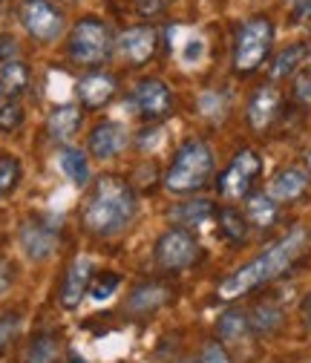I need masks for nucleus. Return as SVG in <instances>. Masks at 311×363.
Listing matches in <instances>:
<instances>
[{"instance_id": "24", "label": "nucleus", "mask_w": 311, "mask_h": 363, "mask_svg": "<svg viewBox=\"0 0 311 363\" xmlns=\"http://www.w3.org/2000/svg\"><path fill=\"white\" fill-rule=\"evenodd\" d=\"M248 219L256 225V228H271L277 222V202L268 194L248 196Z\"/></svg>"}, {"instance_id": "2", "label": "nucleus", "mask_w": 311, "mask_h": 363, "mask_svg": "<svg viewBox=\"0 0 311 363\" xmlns=\"http://www.w3.org/2000/svg\"><path fill=\"white\" fill-rule=\"evenodd\" d=\"M302 248H305V231L294 228L280 242H274L268 251H262L256 259H251L239 271H234L228 280H222L219 297L222 300H237V297L248 294L251 289H259L265 283L277 280L280 274H285V271L291 268V262L302 254Z\"/></svg>"}, {"instance_id": "29", "label": "nucleus", "mask_w": 311, "mask_h": 363, "mask_svg": "<svg viewBox=\"0 0 311 363\" xmlns=\"http://www.w3.org/2000/svg\"><path fill=\"white\" fill-rule=\"evenodd\" d=\"M21 124H23V107H21L18 99H9V101L0 104V130L12 133V130H18Z\"/></svg>"}, {"instance_id": "9", "label": "nucleus", "mask_w": 311, "mask_h": 363, "mask_svg": "<svg viewBox=\"0 0 311 363\" xmlns=\"http://www.w3.org/2000/svg\"><path fill=\"white\" fill-rule=\"evenodd\" d=\"M132 101H136L139 113L150 121L156 118H164L173 107V93H170V86L159 78H145L136 84V89H132Z\"/></svg>"}, {"instance_id": "33", "label": "nucleus", "mask_w": 311, "mask_h": 363, "mask_svg": "<svg viewBox=\"0 0 311 363\" xmlns=\"http://www.w3.org/2000/svg\"><path fill=\"white\" fill-rule=\"evenodd\" d=\"M205 58V40L202 38H188L185 40V47H182V61L188 64V67H193V64H199Z\"/></svg>"}, {"instance_id": "15", "label": "nucleus", "mask_w": 311, "mask_h": 363, "mask_svg": "<svg viewBox=\"0 0 311 363\" xmlns=\"http://www.w3.org/2000/svg\"><path fill=\"white\" fill-rule=\"evenodd\" d=\"M78 96H81V101L90 107V110H98V107H104L115 96V78L113 75H104V72L84 75L78 81Z\"/></svg>"}, {"instance_id": "14", "label": "nucleus", "mask_w": 311, "mask_h": 363, "mask_svg": "<svg viewBox=\"0 0 311 363\" xmlns=\"http://www.w3.org/2000/svg\"><path fill=\"white\" fill-rule=\"evenodd\" d=\"M280 113V93L274 86H259L248 101V124L254 130H268Z\"/></svg>"}, {"instance_id": "38", "label": "nucleus", "mask_w": 311, "mask_h": 363, "mask_svg": "<svg viewBox=\"0 0 311 363\" xmlns=\"http://www.w3.org/2000/svg\"><path fill=\"white\" fill-rule=\"evenodd\" d=\"M9 286H12V268L0 259V294L9 291Z\"/></svg>"}, {"instance_id": "28", "label": "nucleus", "mask_w": 311, "mask_h": 363, "mask_svg": "<svg viewBox=\"0 0 311 363\" xmlns=\"http://www.w3.org/2000/svg\"><path fill=\"white\" fill-rule=\"evenodd\" d=\"M21 182V162L12 159V156H4L0 159V199L9 196Z\"/></svg>"}, {"instance_id": "26", "label": "nucleus", "mask_w": 311, "mask_h": 363, "mask_svg": "<svg viewBox=\"0 0 311 363\" xmlns=\"http://www.w3.org/2000/svg\"><path fill=\"white\" fill-rule=\"evenodd\" d=\"M302 58H305V47H302V43H291V47H285V50L274 58V64H271V78H285V75H291V72L302 64Z\"/></svg>"}, {"instance_id": "20", "label": "nucleus", "mask_w": 311, "mask_h": 363, "mask_svg": "<svg viewBox=\"0 0 311 363\" xmlns=\"http://www.w3.org/2000/svg\"><path fill=\"white\" fill-rule=\"evenodd\" d=\"M248 326L254 335H271L283 326V308L274 303H259L248 314Z\"/></svg>"}, {"instance_id": "43", "label": "nucleus", "mask_w": 311, "mask_h": 363, "mask_svg": "<svg viewBox=\"0 0 311 363\" xmlns=\"http://www.w3.org/2000/svg\"><path fill=\"white\" fill-rule=\"evenodd\" d=\"M308 164H311V153H308Z\"/></svg>"}, {"instance_id": "11", "label": "nucleus", "mask_w": 311, "mask_h": 363, "mask_svg": "<svg viewBox=\"0 0 311 363\" xmlns=\"http://www.w3.org/2000/svg\"><path fill=\"white\" fill-rule=\"evenodd\" d=\"M90 283H93V262L90 257H78L67 277H64V286H61V306L64 308H78L81 300L86 297V291H90Z\"/></svg>"}, {"instance_id": "32", "label": "nucleus", "mask_w": 311, "mask_h": 363, "mask_svg": "<svg viewBox=\"0 0 311 363\" xmlns=\"http://www.w3.org/2000/svg\"><path fill=\"white\" fill-rule=\"evenodd\" d=\"M225 99H222L219 93H205L202 99H199V113L202 116H210V118H216V116H222L225 113Z\"/></svg>"}, {"instance_id": "10", "label": "nucleus", "mask_w": 311, "mask_h": 363, "mask_svg": "<svg viewBox=\"0 0 311 363\" xmlns=\"http://www.w3.org/2000/svg\"><path fill=\"white\" fill-rule=\"evenodd\" d=\"M21 248L35 262L50 259L58 251V231L52 225H43V222H26L21 228Z\"/></svg>"}, {"instance_id": "12", "label": "nucleus", "mask_w": 311, "mask_h": 363, "mask_svg": "<svg viewBox=\"0 0 311 363\" xmlns=\"http://www.w3.org/2000/svg\"><path fill=\"white\" fill-rule=\"evenodd\" d=\"M156 43H159V35L153 26H132L118 38V47H121L124 58L132 64H147L156 52Z\"/></svg>"}, {"instance_id": "44", "label": "nucleus", "mask_w": 311, "mask_h": 363, "mask_svg": "<svg viewBox=\"0 0 311 363\" xmlns=\"http://www.w3.org/2000/svg\"><path fill=\"white\" fill-rule=\"evenodd\" d=\"M0 4H4V0H0Z\"/></svg>"}, {"instance_id": "23", "label": "nucleus", "mask_w": 311, "mask_h": 363, "mask_svg": "<svg viewBox=\"0 0 311 363\" xmlns=\"http://www.w3.org/2000/svg\"><path fill=\"white\" fill-rule=\"evenodd\" d=\"M0 86H4L6 96H21L23 89L29 86V69L23 61H9V64H0Z\"/></svg>"}, {"instance_id": "21", "label": "nucleus", "mask_w": 311, "mask_h": 363, "mask_svg": "<svg viewBox=\"0 0 311 363\" xmlns=\"http://www.w3.org/2000/svg\"><path fill=\"white\" fill-rule=\"evenodd\" d=\"M58 167L67 179L75 182V185H86V182H90V162H86V156L75 147H64L58 153Z\"/></svg>"}, {"instance_id": "22", "label": "nucleus", "mask_w": 311, "mask_h": 363, "mask_svg": "<svg viewBox=\"0 0 311 363\" xmlns=\"http://www.w3.org/2000/svg\"><path fill=\"white\" fill-rule=\"evenodd\" d=\"M248 332H251V326H248V314H242V311H225L219 317V323H216V335H219V340H228V343H239V340H245L248 337Z\"/></svg>"}, {"instance_id": "39", "label": "nucleus", "mask_w": 311, "mask_h": 363, "mask_svg": "<svg viewBox=\"0 0 311 363\" xmlns=\"http://www.w3.org/2000/svg\"><path fill=\"white\" fill-rule=\"evenodd\" d=\"M294 18H297V21H308V18H311V0H297Z\"/></svg>"}, {"instance_id": "34", "label": "nucleus", "mask_w": 311, "mask_h": 363, "mask_svg": "<svg viewBox=\"0 0 311 363\" xmlns=\"http://www.w3.org/2000/svg\"><path fill=\"white\" fill-rule=\"evenodd\" d=\"M21 61V47L12 35H0V64Z\"/></svg>"}, {"instance_id": "3", "label": "nucleus", "mask_w": 311, "mask_h": 363, "mask_svg": "<svg viewBox=\"0 0 311 363\" xmlns=\"http://www.w3.org/2000/svg\"><path fill=\"white\" fill-rule=\"evenodd\" d=\"M213 150L205 142H185L167 167L164 185L173 194H193L208 185V179L213 176Z\"/></svg>"}, {"instance_id": "8", "label": "nucleus", "mask_w": 311, "mask_h": 363, "mask_svg": "<svg viewBox=\"0 0 311 363\" xmlns=\"http://www.w3.org/2000/svg\"><path fill=\"white\" fill-rule=\"evenodd\" d=\"M21 21L26 26V32L43 43H52L64 35V15L50 4V0H23Z\"/></svg>"}, {"instance_id": "18", "label": "nucleus", "mask_w": 311, "mask_h": 363, "mask_svg": "<svg viewBox=\"0 0 311 363\" xmlns=\"http://www.w3.org/2000/svg\"><path fill=\"white\" fill-rule=\"evenodd\" d=\"M167 300H170V289L167 286H162V283H145V286H139L136 291L130 294L127 308L136 311V314H150V311L162 308Z\"/></svg>"}, {"instance_id": "25", "label": "nucleus", "mask_w": 311, "mask_h": 363, "mask_svg": "<svg viewBox=\"0 0 311 363\" xmlns=\"http://www.w3.org/2000/svg\"><path fill=\"white\" fill-rule=\"evenodd\" d=\"M58 357H61V343L50 332L38 335L26 352V363H58Z\"/></svg>"}, {"instance_id": "31", "label": "nucleus", "mask_w": 311, "mask_h": 363, "mask_svg": "<svg viewBox=\"0 0 311 363\" xmlns=\"http://www.w3.org/2000/svg\"><path fill=\"white\" fill-rule=\"evenodd\" d=\"M21 332V314H4L0 317V354L9 349V343L18 337Z\"/></svg>"}, {"instance_id": "30", "label": "nucleus", "mask_w": 311, "mask_h": 363, "mask_svg": "<svg viewBox=\"0 0 311 363\" xmlns=\"http://www.w3.org/2000/svg\"><path fill=\"white\" fill-rule=\"evenodd\" d=\"M118 283H121V277L118 274H98V277H93V283H90V294H93V300H107V297H113V291L118 289Z\"/></svg>"}, {"instance_id": "7", "label": "nucleus", "mask_w": 311, "mask_h": 363, "mask_svg": "<svg viewBox=\"0 0 311 363\" xmlns=\"http://www.w3.org/2000/svg\"><path fill=\"white\" fill-rule=\"evenodd\" d=\"M262 170V162L254 150H239L228 170L219 176V194L225 199H245L248 191L254 188V182Z\"/></svg>"}, {"instance_id": "40", "label": "nucleus", "mask_w": 311, "mask_h": 363, "mask_svg": "<svg viewBox=\"0 0 311 363\" xmlns=\"http://www.w3.org/2000/svg\"><path fill=\"white\" fill-rule=\"evenodd\" d=\"M302 311H305V326L311 329V297L305 300V306H302Z\"/></svg>"}, {"instance_id": "6", "label": "nucleus", "mask_w": 311, "mask_h": 363, "mask_svg": "<svg viewBox=\"0 0 311 363\" xmlns=\"http://www.w3.org/2000/svg\"><path fill=\"white\" fill-rule=\"evenodd\" d=\"M153 259L162 271H185L199 259V242L185 228H170L156 240Z\"/></svg>"}, {"instance_id": "36", "label": "nucleus", "mask_w": 311, "mask_h": 363, "mask_svg": "<svg viewBox=\"0 0 311 363\" xmlns=\"http://www.w3.org/2000/svg\"><path fill=\"white\" fill-rule=\"evenodd\" d=\"M199 363H231V357H228V352L222 349L216 340H210V343H205Z\"/></svg>"}, {"instance_id": "42", "label": "nucleus", "mask_w": 311, "mask_h": 363, "mask_svg": "<svg viewBox=\"0 0 311 363\" xmlns=\"http://www.w3.org/2000/svg\"><path fill=\"white\" fill-rule=\"evenodd\" d=\"M72 363H84V360H78V357H72Z\"/></svg>"}, {"instance_id": "1", "label": "nucleus", "mask_w": 311, "mask_h": 363, "mask_svg": "<svg viewBox=\"0 0 311 363\" xmlns=\"http://www.w3.org/2000/svg\"><path fill=\"white\" fill-rule=\"evenodd\" d=\"M136 194L118 176H101L93 182L90 194H86V202L81 208V222L84 228L93 237H115L121 234L127 225L136 216Z\"/></svg>"}, {"instance_id": "19", "label": "nucleus", "mask_w": 311, "mask_h": 363, "mask_svg": "<svg viewBox=\"0 0 311 363\" xmlns=\"http://www.w3.org/2000/svg\"><path fill=\"white\" fill-rule=\"evenodd\" d=\"M78 124H81V110L75 104H61L50 116V135L55 142H69L78 133Z\"/></svg>"}, {"instance_id": "16", "label": "nucleus", "mask_w": 311, "mask_h": 363, "mask_svg": "<svg viewBox=\"0 0 311 363\" xmlns=\"http://www.w3.org/2000/svg\"><path fill=\"white\" fill-rule=\"evenodd\" d=\"M308 182H311V179H308V173H305L302 167H285V170H280V173L271 179L268 196H271L274 202H291V199H297V196L305 194Z\"/></svg>"}, {"instance_id": "4", "label": "nucleus", "mask_w": 311, "mask_h": 363, "mask_svg": "<svg viewBox=\"0 0 311 363\" xmlns=\"http://www.w3.org/2000/svg\"><path fill=\"white\" fill-rule=\"evenodd\" d=\"M67 52L81 67H101L113 55V32L98 18H81L67 40Z\"/></svg>"}, {"instance_id": "5", "label": "nucleus", "mask_w": 311, "mask_h": 363, "mask_svg": "<svg viewBox=\"0 0 311 363\" xmlns=\"http://www.w3.org/2000/svg\"><path fill=\"white\" fill-rule=\"evenodd\" d=\"M274 43V23L268 18H251L239 26L237 47H234V67L239 72H254L271 52Z\"/></svg>"}, {"instance_id": "41", "label": "nucleus", "mask_w": 311, "mask_h": 363, "mask_svg": "<svg viewBox=\"0 0 311 363\" xmlns=\"http://www.w3.org/2000/svg\"><path fill=\"white\" fill-rule=\"evenodd\" d=\"M4 96H6V93H4V86H0V99H4Z\"/></svg>"}, {"instance_id": "27", "label": "nucleus", "mask_w": 311, "mask_h": 363, "mask_svg": "<svg viewBox=\"0 0 311 363\" xmlns=\"http://www.w3.org/2000/svg\"><path fill=\"white\" fill-rule=\"evenodd\" d=\"M219 225H222V234L234 242H242L248 237V219L234 208H225L219 213Z\"/></svg>"}, {"instance_id": "35", "label": "nucleus", "mask_w": 311, "mask_h": 363, "mask_svg": "<svg viewBox=\"0 0 311 363\" xmlns=\"http://www.w3.org/2000/svg\"><path fill=\"white\" fill-rule=\"evenodd\" d=\"M136 142H139V147L142 150H156L162 142H164V130L162 127H150V130H142L139 135H136Z\"/></svg>"}, {"instance_id": "13", "label": "nucleus", "mask_w": 311, "mask_h": 363, "mask_svg": "<svg viewBox=\"0 0 311 363\" xmlns=\"http://www.w3.org/2000/svg\"><path fill=\"white\" fill-rule=\"evenodd\" d=\"M127 147V130L118 121H101L90 133V153L96 159H113Z\"/></svg>"}, {"instance_id": "17", "label": "nucleus", "mask_w": 311, "mask_h": 363, "mask_svg": "<svg viewBox=\"0 0 311 363\" xmlns=\"http://www.w3.org/2000/svg\"><path fill=\"white\" fill-rule=\"evenodd\" d=\"M213 216V202L210 199H191V202H179L170 208V219L182 228H202V225Z\"/></svg>"}, {"instance_id": "37", "label": "nucleus", "mask_w": 311, "mask_h": 363, "mask_svg": "<svg viewBox=\"0 0 311 363\" xmlns=\"http://www.w3.org/2000/svg\"><path fill=\"white\" fill-rule=\"evenodd\" d=\"M297 96H300L302 101H311V72L300 75V81H297Z\"/></svg>"}]
</instances>
